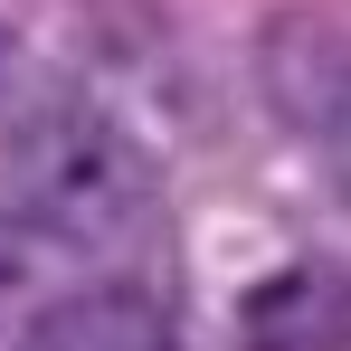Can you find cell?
I'll return each mask as SVG.
<instances>
[{"label":"cell","mask_w":351,"mask_h":351,"mask_svg":"<svg viewBox=\"0 0 351 351\" xmlns=\"http://www.w3.org/2000/svg\"><path fill=\"white\" fill-rule=\"evenodd\" d=\"M0 180H10L19 228L58 237V247H123L162 209V171H152L143 133L76 86L19 95L0 114Z\"/></svg>","instance_id":"6da1fadb"},{"label":"cell","mask_w":351,"mask_h":351,"mask_svg":"<svg viewBox=\"0 0 351 351\" xmlns=\"http://www.w3.org/2000/svg\"><path fill=\"white\" fill-rule=\"evenodd\" d=\"M256 86L351 199V10H276L256 38Z\"/></svg>","instance_id":"7a4b0ae2"},{"label":"cell","mask_w":351,"mask_h":351,"mask_svg":"<svg viewBox=\"0 0 351 351\" xmlns=\"http://www.w3.org/2000/svg\"><path fill=\"white\" fill-rule=\"evenodd\" d=\"M10 351H171V304L152 285H76L38 304Z\"/></svg>","instance_id":"277c9868"},{"label":"cell","mask_w":351,"mask_h":351,"mask_svg":"<svg viewBox=\"0 0 351 351\" xmlns=\"http://www.w3.org/2000/svg\"><path fill=\"white\" fill-rule=\"evenodd\" d=\"M237 342L247 351H351V266L304 256L285 276L237 304Z\"/></svg>","instance_id":"3957f363"},{"label":"cell","mask_w":351,"mask_h":351,"mask_svg":"<svg viewBox=\"0 0 351 351\" xmlns=\"http://www.w3.org/2000/svg\"><path fill=\"white\" fill-rule=\"evenodd\" d=\"M0 86H10V38H0Z\"/></svg>","instance_id":"5b68a950"}]
</instances>
